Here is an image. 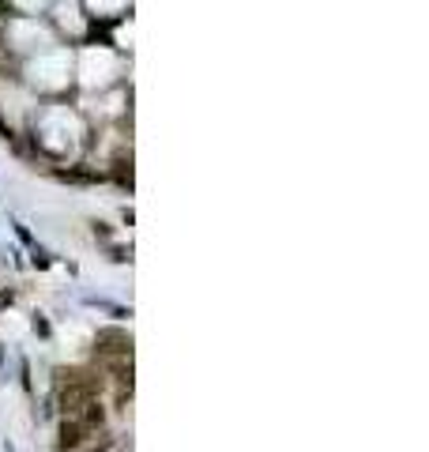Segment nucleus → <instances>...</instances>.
I'll list each match as a JSON object with an SVG mask.
<instances>
[]
</instances>
